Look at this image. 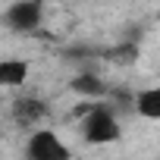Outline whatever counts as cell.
Masks as SVG:
<instances>
[{"label": "cell", "instance_id": "obj_1", "mask_svg": "<svg viewBox=\"0 0 160 160\" xmlns=\"http://www.w3.org/2000/svg\"><path fill=\"white\" fill-rule=\"evenodd\" d=\"M78 119H82V132H85V138L91 144H104V141L119 138V122H116L113 110L104 107V104H91Z\"/></svg>", "mask_w": 160, "mask_h": 160}, {"label": "cell", "instance_id": "obj_2", "mask_svg": "<svg viewBox=\"0 0 160 160\" xmlns=\"http://www.w3.org/2000/svg\"><path fill=\"white\" fill-rule=\"evenodd\" d=\"M41 19H44V3L41 0H16L3 13V22L13 32H38Z\"/></svg>", "mask_w": 160, "mask_h": 160}, {"label": "cell", "instance_id": "obj_3", "mask_svg": "<svg viewBox=\"0 0 160 160\" xmlns=\"http://www.w3.org/2000/svg\"><path fill=\"white\" fill-rule=\"evenodd\" d=\"M25 154H28L32 160H66V157H69V148H66L50 129H38V132L28 138Z\"/></svg>", "mask_w": 160, "mask_h": 160}, {"label": "cell", "instance_id": "obj_4", "mask_svg": "<svg viewBox=\"0 0 160 160\" xmlns=\"http://www.w3.org/2000/svg\"><path fill=\"white\" fill-rule=\"evenodd\" d=\"M13 119H16V126H22V129H35L44 116H47V104L41 101V98H19L16 104H13Z\"/></svg>", "mask_w": 160, "mask_h": 160}, {"label": "cell", "instance_id": "obj_5", "mask_svg": "<svg viewBox=\"0 0 160 160\" xmlns=\"http://www.w3.org/2000/svg\"><path fill=\"white\" fill-rule=\"evenodd\" d=\"M72 91H75V94H82V98H94V101L107 98V85L101 82L94 72H82V75H75V78H72Z\"/></svg>", "mask_w": 160, "mask_h": 160}, {"label": "cell", "instance_id": "obj_6", "mask_svg": "<svg viewBox=\"0 0 160 160\" xmlns=\"http://www.w3.org/2000/svg\"><path fill=\"white\" fill-rule=\"evenodd\" d=\"M28 78V63L25 60H0V85H22Z\"/></svg>", "mask_w": 160, "mask_h": 160}, {"label": "cell", "instance_id": "obj_7", "mask_svg": "<svg viewBox=\"0 0 160 160\" xmlns=\"http://www.w3.org/2000/svg\"><path fill=\"white\" fill-rule=\"evenodd\" d=\"M135 110L144 119H160V88H144L135 94Z\"/></svg>", "mask_w": 160, "mask_h": 160}, {"label": "cell", "instance_id": "obj_8", "mask_svg": "<svg viewBox=\"0 0 160 160\" xmlns=\"http://www.w3.org/2000/svg\"><path fill=\"white\" fill-rule=\"evenodd\" d=\"M135 57H138V47L135 44H122V47L107 50V60H113V63H132Z\"/></svg>", "mask_w": 160, "mask_h": 160}]
</instances>
